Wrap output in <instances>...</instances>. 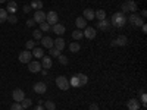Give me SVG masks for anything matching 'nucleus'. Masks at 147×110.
<instances>
[{"label":"nucleus","mask_w":147,"mask_h":110,"mask_svg":"<svg viewBox=\"0 0 147 110\" xmlns=\"http://www.w3.org/2000/svg\"><path fill=\"white\" fill-rule=\"evenodd\" d=\"M110 23H112L115 28H122V27H125V23H127V16L122 13V12H115L112 15V19H110Z\"/></svg>","instance_id":"nucleus-1"},{"label":"nucleus","mask_w":147,"mask_h":110,"mask_svg":"<svg viewBox=\"0 0 147 110\" xmlns=\"http://www.w3.org/2000/svg\"><path fill=\"white\" fill-rule=\"evenodd\" d=\"M56 85H57V88H60L62 91H68V90L71 88L68 78H66V76H63V75H60V76H57V78H56Z\"/></svg>","instance_id":"nucleus-2"},{"label":"nucleus","mask_w":147,"mask_h":110,"mask_svg":"<svg viewBox=\"0 0 147 110\" xmlns=\"http://www.w3.org/2000/svg\"><path fill=\"white\" fill-rule=\"evenodd\" d=\"M121 12L122 13H127V12H131V13H136V10H137V3L134 2V0H129V2H125L124 5L121 6Z\"/></svg>","instance_id":"nucleus-3"},{"label":"nucleus","mask_w":147,"mask_h":110,"mask_svg":"<svg viewBox=\"0 0 147 110\" xmlns=\"http://www.w3.org/2000/svg\"><path fill=\"white\" fill-rule=\"evenodd\" d=\"M127 22H129L131 25H134V27H141L143 23H144V19L141 16H138L137 13H131L129 18L127 19Z\"/></svg>","instance_id":"nucleus-4"},{"label":"nucleus","mask_w":147,"mask_h":110,"mask_svg":"<svg viewBox=\"0 0 147 110\" xmlns=\"http://www.w3.org/2000/svg\"><path fill=\"white\" fill-rule=\"evenodd\" d=\"M57 21H59V16H57V13L55 10H50V12H47V13H46V22L50 27H53L55 23H57Z\"/></svg>","instance_id":"nucleus-5"},{"label":"nucleus","mask_w":147,"mask_h":110,"mask_svg":"<svg viewBox=\"0 0 147 110\" xmlns=\"http://www.w3.org/2000/svg\"><path fill=\"white\" fill-rule=\"evenodd\" d=\"M32 59V53L30 50H24L19 53V62L21 63H30Z\"/></svg>","instance_id":"nucleus-6"},{"label":"nucleus","mask_w":147,"mask_h":110,"mask_svg":"<svg viewBox=\"0 0 147 110\" xmlns=\"http://www.w3.org/2000/svg\"><path fill=\"white\" fill-rule=\"evenodd\" d=\"M128 44V38L125 35H119L118 38H115L113 41H112V46L113 47H124V46H127Z\"/></svg>","instance_id":"nucleus-7"},{"label":"nucleus","mask_w":147,"mask_h":110,"mask_svg":"<svg viewBox=\"0 0 147 110\" xmlns=\"http://www.w3.org/2000/svg\"><path fill=\"white\" fill-rule=\"evenodd\" d=\"M84 37L85 38H88V40H93V38H96V35H97V32H96V28H93V27H85L84 28Z\"/></svg>","instance_id":"nucleus-8"},{"label":"nucleus","mask_w":147,"mask_h":110,"mask_svg":"<svg viewBox=\"0 0 147 110\" xmlns=\"http://www.w3.org/2000/svg\"><path fill=\"white\" fill-rule=\"evenodd\" d=\"M12 97H13V100L16 103H21L24 99H25V93H24V90H21V88H16V90H13V93H12Z\"/></svg>","instance_id":"nucleus-9"},{"label":"nucleus","mask_w":147,"mask_h":110,"mask_svg":"<svg viewBox=\"0 0 147 110\" xmlns=\"http://www.w3.org/2000/svg\"><path fill=\"white\" fill-rule=\"evenodd\" d=\"M28 70L31 73H38L41 70V63L37 62V60H34V62H30L28 63Z\"/></svg>","instance_id":"nucleus-10"},{"label":"nucleus","mask_w":147,"mask_h":110,"mask_svg":"<svg viewBox=\"0 0 147 110\" xmlns=\"http://www.w3.org/2000/svg\"><path fill=\"white\" fill-rule=\"evenodd\" d=\"M34 91L37 94H44L47 91V85L44 82H35L34 84Z\"/></svg>","instance_id":"nucleus-11"},{"label":"nucleus","mask_w":147,"mask_h":110,"mask_svg":"<svg viewBox=\"0 0 147 110\" xmlns=\"http://www.w3.org/2000/svg\"><path fill=\"white\" fill-rule=\"evenodd\" d=\"M34 21L35 22H46V13H44V10H35L34 12Z\"/></svg>","instance_id":"nucleus-12"},{"label":"nucleus","mask_w":147,"mask_h":110,"mask_svg":"<svg viewBox=\"0 0 147 110\" xmlns=\"http://www.w3.org/2000/svg\"><path fill=\"white\" fill-rule=\"evenodd\" d=\"M127 107H128L129 110H138V109H140V101H138V99H129V100L127 101Z\"/></svg>","instance_id":"nucleus-13"},{"label":"nucleus","mask_w":147,"mask_h":110,"mask_svg":"<svg viewBox=\"0 0 147 110\" xmlns=\"http://www.w3.org/2000/svg\"><path fill=\"white\" fill-rule=\"evenodd\" d=\"M77 81H78V87H84V85H87L88 82V76L85 75V73H77Z\"/></svg>","instance_id":"nucleus-14"},{"label":"nucleus","mask_w":147,"mask_h":110,"mask_svg":"<svg viewBox=\"0 0 147 110\" xmlns=\"http://www.w3.org/2000/svg\"><path fill=\"white\" fill-rule=\"evenodd\" d=\"M53 47H55V48H57L59 52H62L63 48L66 47L65 40H63V38H60V37H59V38H56V40H53Z\"/></svg>","instance_id":"nucleus-15"},{"label":"nucleus","mask_w":147,"mask_h":110,"mask_svg":"<svg viewBox=\"0 0 147 110\" xmlns=\"http://www.w3.org/2000/svg\"><path fill=\"white\" fill-rule=\"evenodd\" d=\"M18 10V5L16 2H13V0H10V2L7 3V7H6V12L9 15H15V12Z\"/></svg>","instance_id":"nucleus-16"},{"label":"nucleus","mask_w":147,"mask_h":110,"mask_svg":"<svg viewBox=\"0 0 147 110\" xmlns=\"http://www.w3.org/2000/svg\"><path fill=\"white\" fill-rule=\"evenodd\" d=\"M52 65H53V62H52V59L49 57V56H43V57H41V68H44V69H50Z\"/></svg>","instance_id":"nucleus-17"},{"label":"nucleus","mask_w":147,"mask_h":110,"mask_svg":"<svg viewBox=\"0 0 147 110\" xmlns=\"http://www.w3.org/2000/svg\"><path fill=\"white\" fill-rule=\"evenodd\" d=\"M82 18L85 21H93L96 16H94V10L93 9H84V13H82Z\"/></svg>","instance_id":"nucleus-18"},{"label":"nucleus","mask_w":147,"mask_h":110,"mask_svg":"<svg viewBox=\"0 0 147 110\" xmlns=\"http://www.w3.org/2000/svg\"><path fill=\"white\" fill-rule=\"evenodd\" d=\"M41 44L44 48H52L53 47V40L50 38V37H41Z\"/></svg>","instance_id":"nucleus-19"},{"label":"nucleus","mask_w":147,"mask_h":110,"mask_svg":"<svg viewBox=\"0 0 147 110\" xmlns=\"http://www.w3.org/2000/svg\"><path fill=\"white\" fill-rule=\"evenodd\" d=\"M97 27H99L100 30H103V31H109V28H110V21H107V19L97 21Z\"/></svg>","instance_id":"nucleus-20"},{"label":"nucleus","mask_w":147,"mask_h":110,"mask_svg":"<svg viewBox=\"0 0 147 110\" xmlns=\"http://www.w3.org/2000/svg\"><path fill=\"white\" fill-rule=\"evenodd\" d=\"M53 32H56L57 35H62V34H65V27L62 25V23H55V25L50 28Z\"/></svg>","instance_id":"nucleus-21"},{"label":"nucleus","mask_w":147,"mask_h":110,"mask_svg":"<svg viewBox=\"0 0 147 110\" xmlns=\"http://www.w3.org/2000/svg\"><path fill=\"white\" fill-rule=\"evenodd\" d=\"M75 25H77L78 30H84L85 27H87V21H85L82 16H78V18L75 19Z\"/></svg>","instance_id":"nucleus-22"},{"label":"nucleus","mask_w":147,"mask_h":110,"mask_svg":"<svg viewBox=\"0 0 147 110\" xmlns=\"http://www.w3.org/2000/svg\"><path fill=\"white\" fill-rule=\"evenodd\" d=\"M32 56L37 57V59H41L44 56V50H43L41 47H34L32 48Z\"/></svg>","instance_id":"nucleus-23"},{"label":"nucleus","mask_w":147,"mask_h":110,"mask_svg":"<svg viewBox=\"0 0 147 110\" xmlns=\"http://www.w3.org/2000/svg\"><path fill=\"white\" fill-rule=\"evenodd\" d=\"M30 6H31V9H37V10H41V9H43V2H41V0H32Z\"/></svg>","instance_id":"nucleus-24"},{"label":"nucleus","mask_w":147,"mask_h":110,"mask_svg":"<svg viewBox=\"0 0 147 110\" xmlns=\"http://www.w3.org/2000/svg\"><path fill=\"white\" fill-rule=\"evenodd\" d=\"M94 16L99 19V21H103V19H106V12L103 9H99V10L94 12Z\"/></svg>","instance_id":"nucleus-25"},{"label":"nucleus","mask_w":147,"mask_h":110,"mask_svg":"<svg viewBox=\"0 0 147 110\" xmlns=\"http://www.w3.org/2000/svg\"><path fill=\"white\" fill-rule=\"evenodd\" d=\"M7 16H9V13L6 12V9H0V23L6 22L7 21Z\"/></svg>","instance_id":"nucleus-26"},{"label":"nucleus","mask_w":147,"mask_h":110,"mask_svg":"<svg viewBox=\"0 0 147 110\" xmlns=\"http://www.w3.org/2000/svg\"><path fill=\"white\" fill-rule=\"evenodd\" d=\"M80 48H81V44H80V43H71V44H69V50H71L72 53L80 52Z\"/></svg>","instance_id":"nucleus-27"},{"label":"nucleus","mask_w":147,"mask_h":110,"mask_svg":"<svg viewBox=\"0 0 147 110\" xmlns=\"http://www.w3.org/2000/svg\"><path fill=\"white\" fill-rule=\"evenodd\" d=\"M82 37H84V34H82V31H81V30H75V31L72 32V38H74V40H77V41H78V40H81Z\"/></svg>","instance_id":"nucleus-28"},{"label":"nucleus","mask_w":147,"mask_h":110,"mask_svg":"<svg viewBox=\"0 0 147 110\" xmlns=\"http://www.w3.org/2000/svg\"><path fill=\"white\" fill-rule=\"evenodd\" d=\"M44 109H47V110H55V109H56V104H55L53 101H50V100H47V101H44Z\"/></svg>","instance_id":"nucleus-29"},{"label":"nucleus","mask_w":147,"mask_h":110,"mask_svg":"<svg viewBox=\"0 0 147 110\" xmlns=\"http://www.w3.org/2000/svg\"><path fill=\"white\" fill-rule=\"evenodd\" d=\"M50 28H52V27L49 25L47 22H41V23H40V31H41V32H47V31H50Z\"/></svg>","instance_id":"nucleus-30"},{"label":"nucleus","mask_w":147,"mask_h":110,"mask_svg":"<svg viewBox=\"0 0 147 110\" xmlns=\"http://www.w3.org/2000/svg\"><path fill=\"white\" fill-rule=\"evenodd\" d=\"M31 103H32V101H31L30 99H27V97H25V99H24V100L21 101V106H22L24 109H28V107H31Z\"/></svg>","instance_id":"nucleus-31"},{"label":"nucleus","mask_w":147,"mask_h":110,"mask_svg":"<svg viewBox=\"0 0 147 110\" xmlns=\"http://www.w3.org/2000/svg\"><path fill=\"white\" fill-rule=\"evenodd\" d=\"M57 59H59V62H60V65H68V57L66 56H63L62 53H60V56H57Z\"/></svg>","instance_id":"nucleus-32"},{"label":"nucleus","mask_w":147,"mask_h":110,"mask_svg":"<svg viewBox=\"0 0 147 110\" xmlns=\"http://www.w3.org/2000/svg\"><path fill=\"white\" fill-rule=\"evenodd\" d=\"M34 47H35V41L34 40H28L25 43V48H27V50H32Z\"/></svg>","instance_id":"nucleus-33"},{"label":"nucleus","mask_w":147,"mask_h":110,"mask_svg":"<svg viewBox=\"0 0 147 110\" xmlns=\"http://www.w3.org/2000/svg\"><path fill=\"white\" fill-rule=\"evenodd\" d=\"M32 37H34V40H41L43 34H41V31H40V30H34V32H32Z\"/></svg>","instance_id":"nucleus-34"},{"label":"nucleus","mask_w":147,"mask_h":110,"mask_svg":"<svg viewBox=\"0 0 147 110\" xmlns=\"http://www.w3.org/2000/svg\"><path fill=\"white\" fill-rule=\"evenodd\" d=\"M49 53H50V56H60V53H62V52H59L57 50V48H55V47H52V48H49Z\"/></svg>","instance_id":"nucleus-35"},{"label":"nucleus","mask_w":147,"mask_h":110,"mask_svg":"<svg viewBox=\"0 0 147 110\" xmlns=\"http://www.w3.org/2000/svg\"><path fill=\"white\" fill-rule=\"evenodd\" d=\"M10 110H25V109L21 106V103H13L10 106Z\"/></svg>","instance_id":"nucleus-36"},{"label":"nucleus","mask_w":147,"mask_h":110,"mask_svg":"<svg viewBox=\"0 0 147 110\" xmlns=\"http://www.w3.org/2000/svg\"><path fill=\"white\" fill-rule=\"evenodd\" d=\"M7 21H9V23H12V25H15V23L18 22V18H16L15 15H9V16H7Z\"/></svg>","instance_id":"nucleus-37"},{"label":"nucleus","mask_w":147,"mask_h":110,"mask_svg":"<svg viewBox=\"0 0 147 110\" xmlns=\"http://www.w3.org/2000/svg\"><path fill=\"white\" fill-rule=\"evenodd\" d=\"M140 104H143L144 107L147 106V95H146V93H143V94H141V100H140Z\"/></svg>","instance_id":"nucleus-38"},{"label":"nucleus","mask_w":147,"mask_h":110,"mask_svg":"<svg viewBox=\"0 0 147 110\" xmlns=\"http://www.w3.org/2000/svg\"><path fill=\"white\" fill-rule=\"evenodd\" d=\"M69 85H72V87H78V81H77V76H75V75H74V76L71 78Z\"/></svg>","instance_id":"nucleus-39"},{"label":"nucleus","mask_w":147,"mask_h":110,"mask_svg":"<svg viewBox=\"0 0 147 110\" xmlns=\"http://www.w3.org/2000/svg\"><path fill=\"white\" fill-rule=\"evenodd\" d=\"M34 23H35V21H34V19H28V21H27V27H28V28H31V27H34Z\"/></svg>","instance_id":"nucleus-40"},{"label":"nucleus","mask_w":147,"mask_h":110,"mask_svg":"<svg viewBox=\"0 0 147 110\" xmlns=\"http://www.w3.org/2000/svg\"><path fill=\"white\" fill-rule=\"evenodd\" d=\"M22 9H24V12H25V13H30V12H31V6H30V5H25Z\"/></svg>","instance_id":"nucleus-41"},{"label":"nucleus","mask_w":147,"mask_h":110,"mask_svg":"<svg viewBox=\"0 0 147 110\" xmlns=\"http://www.w3.org/2000/svg\"><path fill=\"white\" fill-rule=\"evenodd\" d=\"M90 110H99V106H97L96 103H91L90 104Z\"/></svg>","instance_id":"nucleus-42"},{"label":"nucleus","mask_w":147,"mask_h":110,"mask_svg":"<svg viewBox=\"0 0 147 110\" xmlns=\"http://www.w3.org/2000/svg\"><path fill=\"white\" fill-rule=\"evenodd\" d=\"M32 110H44V107H43L41 104H38V106H35V107H34Z\"/></svg>","instance_id":"nucleus-43"},{"label":"nucleus","mask_w":147,"mask_h":110,"mask_svg":"<svg viewBox=\"0 0 147 110\" xmlns=\"http://www.w3.org/2000/svg\"><path fill=\"white\" fill-rule=\"evenodd\" d=\"M141 30H143V32H144V34L147 32V27H146V23H143V25H141Z\"/></svg>","instance_id":"nucleus-44"},{"label":"nucleus","mask_w":147,"mask_h":110,"mask_svg":"<svg viewBox=\"0 0 147 110\" xmlns=\"http://www.w3.org/2000/svg\"><path fill=\"white\" fill-rule=\"evenodd\" d=\"M40 72H41V75H43V76H46V75H47V69H41Z\"/></svg>","instance_id":"nucleus-45"},{"label":"nucleus","mask_w":147,"mask_h":110,"mask_svg":"<svg viewBox=\"0 0 147 110\" xmlns=\"http://www.w3.org/2000/svg\"><path fill=\"white\" fill-rule=\"evenodd\" d=\"M146 16H147V12H146V10H143V12H141V18L144 19Z\"/></svg>","instance_id":"nucleus-46"},{"label":"nucleus","mask_w":147,"mask_h":110,"mask_svg":"<svg viewBox=\"0 0 147 110\" xmlns=\"http://www.w3.org/2000/svg\"><path fill=\"white\" fill-rule=\"evenodd\" d=\"M5 2H7V0H0V3H5Z\"/></svg>","instance_id":"nucleus-47"},{"label":"nucleus","mask_w":147,"mask_h":110,"mask_svg":"<svg viewBox=\"0 0 147 110\" xmlns=\"http://www.w3.org/2000/svg\"><path fill=\"white\" fill-rule=\"evenodd\" d=\"M125 2H129V0H125Z\"/></svg>","instance_id":"nucleus-48"},{"label":"nucleus","mask_w":147,"mask_h":110,"mask_svg":"<svg viewBox=\"0 0 147 110\" xmlns=\"http://www.w3.org/2000/svg\"><path fill=\"white\" fill-rule=\"evenodd\" d=\"M138 110H140V109H138ZM143 110H144V109H143Z\"/></svg>","instance_id":"nucleus-49"}]
</instances>
